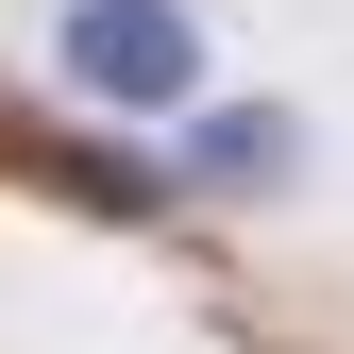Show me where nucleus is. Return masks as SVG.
<instances>
[{
  "label": "nucleus",
  "instance_id": "obj_1",
  "mask_svg": "<svg viewBox=\"0 0 354 354\" xmlns=\"http://www.w3.org/2000/svg\"><path fill=\"white\" fill-rule=\"evenodd\" d=\"M68 84H84V102H118V118H186V102H203L186 0H68Z\"/></svg>",
  "mask_w": 354,
  "mask_h": 354
},
{
  "label": "nucleus",
  "instance_id": "obj_3",
  "mask_svg": "<svg viewBox=\"0 0 354 354\" xmlns=\"http://www.w3.org/2000/svg\"><path fill=\"white\" fill-rule=\"evenodd\" d=\"M0 118H17V102H0Z\"/></svg>",
  "mask_w": 354,
  "mask_h": 354
},
{
  "label": "nucleus",
  "instance_id": "obj_2",
  "mask_svg": "<svg viewBox=\"0 0 354 354\" xmlns=\"http://www.w3.org/2000/svg\"><path fill=\"white\" fill-rule=\"evenodd\" d=\"M169 169H186V203H270L287 169H304V118L287 102H219V118H186Z\"/></svg>",
  "mask_w": 354,
  "mask_h": 354
}]
</instances>
